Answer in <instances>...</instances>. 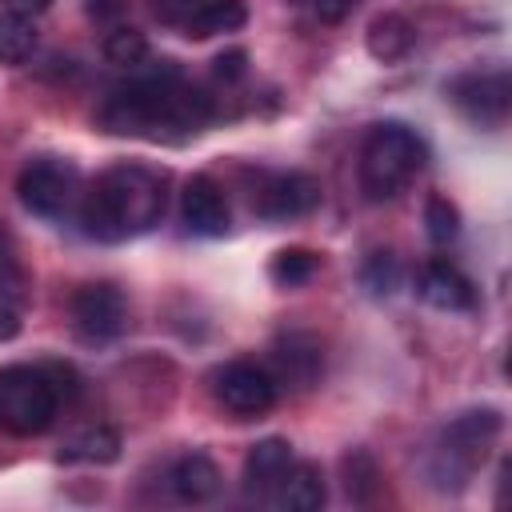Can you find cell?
<instances>
[{"label": "cell", "mask_w": 512, "mask_h": 512, "mask_svg": "<svg viewBox=\"0 0 512 512\" xmlns=\"http://www.w3.org/2000/svg\"><path fill=\"white\" fill-rule=\"evenodd\" d=\"M128 72L132 76L108 88V96L96 108L104 132L144 136V140H184L212 120L208 92L188 84L172 60H156V64L144 60Z\"/></svg>", "instance_id": "6da1fadb"}, {"label": "cell", "mask_w": 512, "mask_h": 512, "mask_svg": "<svg viewBox=\"0 0 512 512\" xmlns=\"http://www.w3.org/2000/svg\"><path fill=\"white\" fill-rule=\"evenodd\" d=\"M168 204L164 176L144 164H112L80 196V224L96 240H128L160 224Z\"/></svg>", "instance_id": "7a4b0ae2"}, {"label": "cell", "mask_w": 512, "mask_h": 512, "mask_svg": "<svg viewBox=\"0 0 512 512\" xmlns=\"http://www.w3.org/2000/svg\"><path fill=\"white\" fill-rule=\"evenodd\" d=\"M428 148L404 124H376L360 144V192L372 204L396 200L424 168Z\"/></svg>", "instance_id": "3957f363"}, {"label": "cell", "mask_w": 512, "mask_h": 512, "mask_svg": "<svg viewBox=\"0 0 512 512\" xmlns=\"http://www.w3.org/2000/svg\"><path fill=\"white\" fill-rule=\"evenodd\" d=\"M60 412V388L48 364L0 368V428L12 436H40Z\"/></svg>", "instance_id": "277c9868"}, {"label": "cell", "mask_w": 512, "mask_h": 512, "mask_svg": "<svg viewBox=\"0 0 512 512\" xmlns=\"http://www.w3.org/2000/svg\"><path fill=\"white\" fill-rule=\"evenodd\" d=\"M496 436H500V412L476 408V412L456 416V420L440 432V440H436V448H432V464H428L432 480H436L440 488H460V484L484 464V456H488V448L496 444Z\"/></svg>", "instance_id": "5b68a950"}, {"label": "cell", "mask_w": 512, "mask_h": 512, "mask_svg": "<svg viewBox=\"0 0 512 512\" xmlns=\"http://www.w3.org/2000/svg\"><path fill=\"white\" fill-rule=\"evenodd\" d=\"M16 196L32 216L60 220L80 196V172L68 160H56V156L28 160L16 176Z\"/></svg>", "instance_id": "8992f818"}, {"label": "cell", "mask_w": 512, "mask_h": 512, "mask_svg": "<svg viewBox=\"0 0 512 512\" xmlns=\"http://www.w3.org/2000/svg\"><path fill=\"white\" fill-rule=\"evenodd\" d=\"M212 396L224 412L252 420L276 404V376L252 360H228L212 372Z\"/></svg>", "instance_id": "52a82bcc"}, {"label": "cell", "mask_w": 512, "mask_h": 512, "mask_svg": "<svg viewBox=\"0 0 512 512\" xmlns=\"http://www.w3.org/2000/svg\"><path fill=\"white\" fill-rule=\"evenodd\" d=\"M72 328L84 344H108L128 328V300L116 284L96 280V284H80L72 292Z\"/></svg>", "instance_id": "ba28073f"}, {"label": "cell", "mask_w": 512, "mask_h": 512, "mask_svg": "<svg viewBox=\"0 0 512 512\" xmlns=\"http://www.w3.org/2000/svg\"><path fill=\"white\" fill-rule=\"evenodd\" d=\"M320 204V184L308 172H272L256 184L252 208L264 220H296Z\"/></svg>", "instance_id": "9c48e42d"}, {"label": "cell", "mask_w": 512, "mask_h": 512, "mask_svg": "<svg viewBox=\"0 0 512 512\" xmlns=\"http://www.w3.org/2000/svg\"><path fill=\"white\" fill-rule=\"evenodd\" d=\"M452 104L472 120V124H504L508 104H512V84L508 72H468L460 80H452Z\"/></svg>", "instance_id": "30bf717a"}, {"label": "cell", "mask_w": 512, "mask_h": 512, "mask_svg": "<svg viewBox=\"0 0 512 512\" xmlns=\"http://www.w3.org/2000/svg\"><path fill=\"white\" fill-rule=\"evenodd\" d=\"M180 220L196 236H224L228 232V200L212 176H192L180 192Z\"/></svg>", "instance_id": "8fae6325"}, {"label": "cell", "mask_w": 512, "mask_h": 512, "mask_svg": "<svg viewBox=\"0 0 512 512\" xmlns=\"http://www.w3.org/2000/svg\"><path fill=\"white\" fill-rule=\"evenodd\" d=\"M416 292H420L424 304H432V308H440V312H468V308H476V288H472V280H468L452 260H444V256L428 260V264L416 272Z\"/></svg>", "instance_id": "7c38bea8"}, {"label": "cell", "mask_w": 512, "mask_h": 512, "mask_svg": "<svg viewBox=\"0 0 512 512\" xmlns=\"http://www.w3.org/2000/svg\"><path fill=\"white\" fill-rule=\"evenodd\" d=\"M272 364H276V384H296V388H312L316 376L324 372V348L316 336L308 332H288L272 344Z\"/></svg>", "instance_id": "4fadbf2b"}, {"label": "cell", "mask_w": 512, "mask_h": 512, "mask_svg": "<svg viewBox=\"0 0 512 512\" xmlns=\"http://www.w3.org/2000/svg\"><path fill=\"white\" fill-rule=\"evenodd\" d=\"M292 460H296L292 444L280 440V436H268V440L252 444L248 456H244V492L256 496V500H268L272 488L280 484V476L292 468Z\"/></svg>", "instance_id": "5bb4252c"}, {"label": "cell", "mask_w": 512, "mask_h": 512, "mask_svg": "<svg viewBox=\"0 0 512 512\" xmlns=\"http://www.w3.org/2000/svg\"><path fill=\"white\" fill-rule=\"evenodd\" d=\"M324 500H328V488H324L320 468L300 464V460H292V468L280 476V484L268 496L272 508H288V512H316Z\"/></svg>", "instance_id": "9a60e30c"}, {"label": "cell", "mask_w": 512, "mask_h": 512, "mask_svg": "<svg viewBox=\"0 0 512 512\" xmlns=\"http://www.w3.org/2000/svg\"><path fill=\"white\" fill-rule=\"evenodd\" d=\"M244 20H248L244 0H192V8L180 20V32L192 40H208L244 28Z\"/></svg>", "instance_id": "2e32d148"}, {"label": "cell", "mask_w": 512, "mask_h": 512, "mask_svg": "<svg viewBox=\"0 0 512 512\" xmlns=\"http://www.w3.org/2000/svg\"><path fill=\"white\" fill-rule=\"evenodd\" d=\"M168 484L184 504H204L220 492V468L204 452H188L168 468Z\"/></svg>", "instance_id": "e0dca14e"}, {"label": "cell", "mask_w": 512, "mask_h": 512, "mask_svg": "<svg viewBox=\"0 0 512 512\" xmlns=\"http://www.w3.org/2000/svg\"><path fill=\"white\" fill-rule=\"evenodd\" d=\"M412 44H416V28H412V20L400 16V12H384V16H376V20L368 24V52H372L376 60H384V64L404 60V56L412 52Z\"/></svg>", "instance_id": "ac0fdd59"}, {"label": "cell", "mask_w": 512, "mask_h": 512, "mask_svg": "<svg viewBox=\"0 0 512 512\" xmlns=\"http://www.w3.org/2000/svg\"><path fill=\"white\" fill-rule=\"evenodd\" d=\"M120 456V436L108 424H88L72 432L60 448V460H88V464H112Z\"/></svg>", "instance_id": "d6986e66"}, {"label": "cell", "mask_w": 512, "mask_h": 512, "mask_svg": "<svg viewBox=\"0 0 512 512\" xmlns=\"http://www.w3.org/2000/svg\"><path fill=\"white\" fill-rule=\"evenodd\" d=\"M40 44L36 20L20 12H0V64H24Z\"/></svg>", "instance_id": "ffe728a7"}, {"label": "cell", "mask_w": 512, "mask_h": 512, "mask_svg": "<svg viewBox=\"0 0 512 512\" xmlns=\"http://www.w3.org/2000/svg\"><path fill=\"white\" fill-rule=\"evenodd\" d=\"M320 272V256L308 252V248H280L268 264V276L280 284V288H300L308 284L312 276Z\"/></svg>", "instance_id": "44dd1931"}, {"label": "cell", "mask_w": 512, "mask_h": 512, "mask_svg": "<svg viewBox=\"0 0 512 512\" xmlns=\"http://www.w3.org/2000/svg\"><path fill=\"white\" fill-rule=\"evenodd\" d=\"M104 56H108V64H116V68H136V64L148 60V40H144L140 28L116 24V28L104 36Z\"/></svg>", "instance_id": "7402d4cb"}, {"label": "cell", "mask_w": 512, "mask_h": 512, "mask_svg": "<svg viewBox=\"0 0 512 512\" xmlns=\"http://www.w3.org/2000/svg\"><path fill=\"white\" fill-rule=\"evenodd\" d=\"M424 232L440 248L460 236V212H456V204L448 196H428V204H424Z\"/></svg>", "instance_id": "603a6c76"}, {"label": "cell", "mask_w": 512, "mask_h": 512, "mask_svg": "<svg viewBox=\"0 0 512 512\" xmlns=\"http://www.w3.org/2000/svg\"><path fill=\"white\" fill-rule=\"evenodd\" d=\"M360 280H364V288H368L372 296H388V292L400 284V264H396V256H392V252H372V256L364 260V268H360Z\"/></svg>", "instance_id": "cb8c5ba5"}, {"label": "cell", "mask_w": 512, "mask_h": 512, "mask_svg": "<svg viewBox=\"0 0 512 512\" xmlns=\"http://www.w3.org/2000/svg\"><path fill=\"white\" fill-rule=\"evenodd\" d=\"M212 64H216L212 72H216L224 84H232V80H240V76L248 72V52H244V48H228V52H220Z\"/></svg>", "instance_id": "d4e9b609"}, {"label": "cell", "mask_w": 512, "mask_h": 512, "mask_svg": "<svg viewBox=\"0 0 512 512\" xmlns=\"http://www.w3.org/2000/svg\"><path fill=\"white\" fill-rule=\"evenodd\" d=\"M352 8H356V0H312V12H316L324 24H340Z\"/></svg>", "instance_id": "484cf974"}, {"label": "cell", "mask_w": 512, "mask_h": 512, "mask_svg": "<svg viewBox=\"0 0 512 512\" xmlns=\"http://www.w3.org/2000/svg\"><path fill=\"white\" fill-rule=\"evenodd\" d=\"M16 280V260H12V240L8 232L0 228V288H8Z\"/></svg>", "instance_id": "4316f807"}, {"label": "cell", "mask_w": 512, "mask_h": 512, "mask_svg": "<svg viewBox=\"0 0 512 512\" xmlns=\"http://www.w3.org/2000/svg\"><path fill=\"white\" fill-rule=\"evenodd\" d=\"M8 12H20V16H40L52 8V0H0Z\"/></svg>", "instance_id": "83f0119b"}]
</instances>
